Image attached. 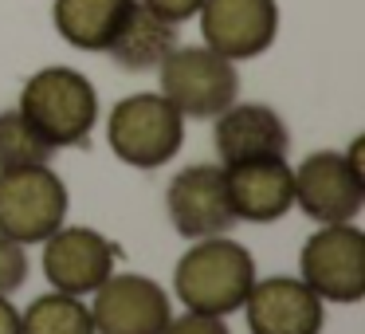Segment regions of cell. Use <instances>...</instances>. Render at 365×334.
<instances>
[{
    "mask_svg": "<svg viewBox=\"0 0 365 334\" xmlns=\"http://www.w3.org/2000/svg\"><path fill=\"white\" fill-rule=\"evenodd\" d=\"M20 334H95V323L79 295L51 291L28 303V310L20 315Z\"/></svg>",
    "mask_w": 365,
    "mask_h": 334,
    "instance_id": "17",
    "label": "cell"
},
{
    "mask_svg": "<svg viewBox=\"0 0 365 334\" xmlns=\"http://www.w3.org/2000/svg\"><path fill=\"white\" fill-rule=\"evenodd\" d=\"M197 16L205 48H212L232 64L263 56L279 36L275 0H205Z\"/></svg>",
    "mask_w": 365,
    "mask_h": 334,
    "instance_id": "9",
    "label": "cell"
},
{
    "mask_svg": "<svg viewBox=\"0 0 365 334\" xmlns=\"http://www.w3.org/2000/svg\"><path fill=\"white\" fill-rule=\"evenodd\" d=\"M346 166L365 181V138H354V146H349V153H346Z\"/></svg>",
    "mask_w": 365,
    "mask_h": 334,
    "instance_id": "23",
    "label": "cell"
},
{
    "mask_svg": "<svg viewBox=\"0 0 365 334\" xmlns=\"http://www.w3.org/2000/svg\"><path fill=\"white\" fill-rule=\"evenodd\" d=\"M114 158L134 169H161L185 142V114L165 95H130L114 103L106 122Z\"/></svg>",
    "mask_w": 365,
    "mask_h": 334,
    "instance_id": "3",
    "label": "cell"
},
{
    "mask_svg": "<svg viewBox=\"0 0 365 334\" xmlns=\"http://www.w3.org/2000/svg\"><path fill=\"white\" fill-rule=\"evenodd\" d=\"M161 334H232V330L224 326V318H220V315L189 310V315H181V318H169Z\"/></svg>",
    "mask_w": 365,
    "mask_h": 334,
    "instance_id": "20",
    "label": "cell"
},
{
    "mask_svg": "<svg viewBox=\"0 0 365 334\" xmlns=\"http://www.w3.org/2000/svg\"><path fill=\"white\" fill-rule=\"evenodd\" d=\"M161 95L185 118H216L240 95V75L232 59L216 56L212 48H181L177 44L161 59Z\"/></svg>",
    "mask_w": 365,
    "mask_h": 334,
    "instance_id": "4",
    "label": "cell"
},
{
    "mask_svg": "<svg viewBox=\"0 0 365 334\" xmlns=\"http://www.w3.org/2000/svg\"><path fill=\"white\" fill-rule=\"evenodd\" d=\"M252 334H322V299L294 275L255 279L244 299Z\"/></svg>",
    "mask_w": 365,
    "mask_h": 334,
    "instance_id": "12",
    "label": "cell"
},
{
    "mask_svg": "<svg viewBox=\"0 0 365 334\" xmlns=\"http://www.w3.org/2000/svg\"><path fill=\"white\" fill-rule=\"evenodd\" d=\"M51 146L36 134V126L20 111H0V173L9 169H32L51 161Z\"/></svg>",
    "mask_w": 365,
    "mask_h": 334,
    "instance_id": "18",
    "label": "cell"
},
{
    "mask_svg": "<svg viewBox=\"0 0 365 334\" xmlns=\"http://www.w3.org/2000/svg\"><path fill=\"white\" fill-rule=\"evenodd\" d=\"M138 4H145V9L158 12V16L169 20V24H185V20H192L200 12L205 0H138Z\"/></svg>",
    "mask_w": 365,
    "mask_h": 334,
    "instance_id": "21",
    "label": "cell"
},
{
    "mask_svg": "<svg viewBox=\"0 0 365 334\" xmlns=\"http://www.w3.org/2000/svg\"><path fill=\"white\" fill-rule=\"evenodd\" d=\"M212 142L224 166H240V161H255V158H287L291 130L271 106L232 103L228 111L216 114Z\"/></svg>",
    "mask_w": 365,
    "mask_h": 334,
    "instance_id": "14",
    "label": "cell"
},
{
    "mask_svg": "<svg viewBox=\"0 0 365 334\" xmlns=\"http://www.w3.org/2000/svg\"><path fill=\"white\" fill-rule=\"evenodd\" d=\"M118 248L95 228H56L43 240V275L51 291L67 295H91L106 275L114 271Z\"/></svg>",
    "mask_w": 365,
    "mask_h": 334,
    "instance_id": "11",
    "label": "cell"
},
{
    "mask_svg": "<svg viewBox=\"0 0 365 334\" xmlns=\"http://www.w3.org/2000/svg\"><path fill=\"white\" fill-rule=\"evenodd\" d=\"M67 221V185L48 166L0 173V232L16 244H43Z\"/></svg>",
    "mask_w": 365,
    "mask_h": 334,
    "instance_id": "6",
    "label": "cell"
},
{
    "mask_svg": "<svg viewBox=\"0 0 365 334\" xmlns=\"http://www.w3.org/2000/svg\"><path fill=\"white\" fill-rule=\"evenodd\" d=\"M177 32H181V24H169V20H161L158 12H150L145 4H134V12H130V20L122 24V32L114 36V44L106 48V56H110L122 71H134V75L158 71L161 59L177 48Z\"/></svg>",
    "mask_w": 365,
    "mask_h": 334,
    "instance_id": "16",
    "label": "cell"
},
{
    "mask_svg": "<svg viewBox=\"0 0 365 334\" xmlns=\"http://www.w3.org/2000/svg\"><path fill=\"white\" fill-rule=\"evenodd\" d=\"M20 114L51 150L87 146L98 122V95L75 67H43L20 91Z\"/></svg>",
    "mask_w": 365,
    "mask_h": 334,
    "instance_id": "2",
    "label": "cell"
},
{
    "mask_svg": "<svg viewBox=\"0 0 365 334\" xmlns=\"http://www.w3.org/2000/svg\"><path fill=\"white\" fill-rule=\"evenodd\" d=\"M294 173V205L318 224H349L365 205V181L334 150L307 153Z\"/></svg>",
    "mask_w": 365,
    "mask_h": 334,
    "instance_id": "10",
    "label": "cell"
},
{
    "mask_svg": "<svg viewBox=\"0 0 365 334\" xmlns=\"http://www.w3.org/2000/svg\"><path fill=\"white\" fill-rule=\"evenodd\" d=\"M24 279H28L24 244H16L0 232V295H12L16 287H24Z\"/></svg>",
    "mask_w": 365,
    "mask_h": 334,
    "instance_id": "19",
    "label": "cell"
},
{
    "mask_svg": "<svg viewBox=\"0 0 365 334\" xmlns=\"http://www.w3.org/2000/svg\"><path fill=\"white\" fill-rule=\"evenodd\" d=\"M302 283L322 303L365 299V232L354 224H322L299 252Z\"/></svg>",
    "mask_w": 365,
    "mask_h": 334,
    "instance_id": "5",
    "label": "cell"
},
{
    "mask_svg": "<svg viewBox=\"0 0 365 334\" xmlns=\"http://www.w3.org/2000/svg\"><path fill=\"white\" fill-rule=\"evenodd\" d=\"M165 208L177 236L185 240L224 236L236 224L224 166H185L165 189Z\"/></svg>",
    "mask_w": 365,
    "mask_h": 334,
    "instance_id": "8",
    "label": "cell"
},
{
    "mask_svg": "<svg viewBox=\"0 0 365 334\" xmlns=\"http://www.w3.org/2000/svg\"><path fill=\"white\" fill-rule=\"evenodd\" d=\"M255 283V260L244 244L220 236H205L177 260L173 291L189 310L205 315H232L244 307Z\"/></svg>",
    "mask_w": 365,
    "mask_h": 334,
    "instance_id": "1",
    "label": "cell"
},
{
    "mask_svg": "<svg viewBox=\"0 0 365 334\" xmlns=\"http://www.w3.org/2000/svg\"><path fill=\"white\" fill-rule=\"evenodd\" d=\"M91 295H95L91 307L95 334H161L173 318L165 287L134 271H118V275L110 271Z\"/></svg>",
    "mask_w": 365,
    "mask_h": 334,
    "instance_id": "7",
    "label": "cell"
},
{
    "mask_svg": "<svg viewBox=\"0 0 365 334\" xmlns=\"http://www.w3.org/2000/svg\"><path fill=\"white\" fill-rule=\"evenodd\" d=\"M138 0H56V32L79 51H106Z\"/></svg>",
    "mask_w": 365,
    "mask_h": 334,
    "instance_id": "15",
    "label": "cell"
},
{
    "mask_svg": "<svg viewBox=\"0 0 365 334\" xmlns=\"http://www.w3.org/2000/svg\"><path fill=\"white\" fill-rule=\"evenodd\" d=\"M0 334H20V310L9 303V295H0Z\"/></svg>",
    "mask_w": 365,
    "mask_h": 334,
    "instance_id": "22",
    "label": "cell"
},
{
    "mask_svg": "<svg viewBox=\"0 0 365 334\" xmlns=\"http://www.w3.org/2000/svg\"><path fill=\"white\" fill-rule=\"evenodd\" d=\"M232 213L236 221L271 224L294 208V173L283 158H255L240 166H224Z\"/></svg>",
    "mask_w": 365,
    "mask_h": 334,
    "instance_id": "13",
    "label": "cell"
}]
</instances>
